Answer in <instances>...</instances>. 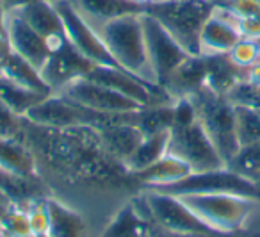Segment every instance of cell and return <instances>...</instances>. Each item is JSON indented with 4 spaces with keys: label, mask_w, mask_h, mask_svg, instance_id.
Returning a JSON list of instances; mask_svg holds the SVG:
<instances>
[{
    "label": "cell",
    "mask_w": 260,
    "mask_h": 237,
    "mask_svg": "<svg viewBox=\"0 0 260 237\" xmlns=\"http://www.w3.org/2000/svg\"><path fill=\"white\" fill-rule=\"evenodd\" d=\"M143 25H145L146 50H148L150 66H152L153 82L159 87H164L171 73L180 66V63L189 54L155 18L148 16L146 13H143Z\"/></svg>",
    "instance_id": "ba28073f"
},
{
    "label": "cell",
    "mask_w": 260,
    "mask_h": 237,
    "mask_svg": "<svg viewBox=\"0 0 260 237\" xmlns=\"http://www.w3.org/2000/svg\"><path fill=\"white\" fill-rule=\"evenodd\" d=\"M246 79H248L249 82H253L260 90V61L256 63V65H253L251 68L246 70Z\"/></svg>",
    "instance_id": "74e56055"
},
{
    "label": "cell",
    "mask_w": 260,
    "mask_h": 237,
    "mask_svg": "<svg viewBox=\"0 0 260 237\" xmlns=\"http://www.w3.org/2000/svg\"><path fill=\"white\" fill-rule=\"evenodd\" d=\"M168 143H170V132L145 136L138 144V148L132 152V155L123 162V166L132 175L150 168L168 154Z\"/></svg>",
    "instance_id": "44dd1931"
},
{
    "label": "cell",
    "mask_w": 260,
    "mask_h": 237,
    "mask_svg": "<svg viewBox=\"0 0 260 237\" xmlns=\"http://www.w3.org/2000/svg\"><path fill=\"white\" fill-rule=\"evenodd\" d=\"M4 33L8 36L13 52L27 59L38 70L43 68L47 59L50 57L52 48L40 33H36L29 23L23 22L15 13H8L6 16Z\"/></svg>",
    "instance_id": "4fadbf2b"
},
{
    "label": "cell",
    "mask_w": 260,
    "mask_h": 237,
    "mask_svg": "<svg viewBox=\"0 0 260 237\" xmlns=\"http://www.w3.org/2000/svg\"><path fill=\"white\" fill-rule=\"evenodd\" d=\"M8 203H9V200L6 198V194L0 191V205H8Z\"/></svg>",
    "instance_id": "60d3db41"
},
{
    "label": "cell",
    "mask_w": 260,
    "mask_h": 237,
    "mask_svg": "<svg viewBox=\"0 0 260 237\" xmlns=\"http://www.w3.org/2000/svg\"><path fill=\"white\" fill-rule=\"evenodd\" d=\"M50 95L38 93V91H30L27 87H22L18 84L11 82V80L0 77V102L6 104L15 114L25 118L27 112L32 107H36L41 100H45Z\"/></svg>",
    "instance_id": "484cf974"
},
{
    "label": "cell",
    "mask_w": 260,
    "mask_h": 237,
    "mask_svg": "<svg viewBox=\"0 0 260 237\" xmlns=\"http://www.w3.org/2000/svg\"><path fill=\"white\" fill-rule=\"evenodd\" d=\"M141 201V209L134 200L125 203L118 211L109 226L104 230L102 237H146L148 233V219L150 212L146 207L145 198H139Z\"/></svg>",
    "instance_id": "ac0fdd59"
},
{
    "label": "cell",
    "mask_w": 260,
    "mask_h": 237,
    "mask_svg": "<svg viewBox=\"0 0 260 237\" xmlns=\"http://www.w3.org/2000/svg\"><path fill=\"white\" fill-rule=\"evenodd\" d=\"M98 33L118 68L157 86L153 82L152 66H150L148 50H146L143 13L112 20L105 23Z\"/></svg>",
    "instance_id": "6da1fadb"
},
{
    "label": "cell",
    "mask_w": 260,
    "mask_h": 237,
    "mask_svg": "<svg viewBox=\"0 0 260 237\" xmlns=\"http://www.w3.org/2000/svg\"><path fill=\"white\" fill-rule=\"evenodd\" d=\"M189 98L194 104L198 123L210 137L216 150L219 152L224 164H228V161L239 150V141L235 136L234 104L224 95L214 93L205 86L192 93Z\"/></svg>",
    "instance_id": "277c9868"
},
{
    "label": "cell",
    "mask_w": 260,
    "mask_h": 237,
    "mask_svg": "<svg viewBox=\"0 0 260 237\" xmlns=\"http://www.w3.org/2000/svg\"><path fill=\"white\" fill-rule=\"evenodd\" d=\"M6 16H8V13H6L4 9L0 8V31H4V25H6Z\"/></svg>",
    "instance_id": "f35d334b"
},
{
    "label": "cell",
    "mask_w": 260,
    "mask_h": 237,
    "mask_svg": "<svg viewBox=\"0 0 260 237\" xmlns=\"http://www.w3.org/2000/svg\"><path fill=\"white\" fill-rule=\"evenodd\" d=\"M191 173V168L184 161H180V159L171 154H166L155 164L136 173L134 176L141 182L143 189H159V187L171 186V184L185 179Z\"/></svg>",
    "instance_id": "d6986e66"
},
{
    "label": "cell",
    "mask_w": 260,
    "mask_h": 237,
    "mask_svg": "<svg viewBox=\"0 0 260 237\" xmlns=\"http://www.w3.org/2000/svg\"><path fill=\"white\" fill-rule=\"evenodd\" d=\"M27 218H29L30 232L32 235H47L50 228V211H48V200L38 198L25 205Z\"/></svg>",
    "instance_id": "d6a6232c"
},
{
    "label": "cell",
    "mask_w": 260,
    "mask_h": 237,
    "mask_svg": "<svg viewBox=\"0 0 260 237\" xmlns=\"http://www.w3.org/2000/svg\"><path fill=\"white\" fill-rule=\"evenodd\" d=\"M94 66L96 65H93L66 41L52 50L50 57L41 68V77L52 93H61L70 84L86 79Z\"/></svg>",
    "instance_id": "8fae6325"
},
{
    "label": "cell",
    "mask_w": 260,
    "mask_h": 237,
    "mask_svg": "<svg viewBox=\"0 0 260 237\" xmlns=\"http://www.w3.org/2000/svg\"><path fill=\"white\" fill-rule=\"evenodd\" d=\"M173 104L148 105V107H143L141 111H138L136 123H138L143 136L170 132L173 127Z\"/></svg>",
    "instance_id": "4316f807"
},
{
    "label": "cell",
    "mask_w": 260,
    "mask_h": 237,
    "mask_svg": "<svg viewBox=\"0 0 260 237\" xmlns=\"http://www.w3.org/2000/svg\"><path fill=\"white\" fill-rule=\"evenodd\" d=\"M87 23L100 31L105 23L128 15H141L145 6L136 0H66Z\"/></svg>",
    "instance_id": "9a60e30c"
},
{
    "label": "cell",
    "mask_w": 260,
    "mask_h": 237,
    "mask_svg": "<svg viewBox=\"0 0 260 237\" xmlns=\"http://www.w3.org/2000/svg\"><path fill=\"white\" fill-rule=\"evenodd\" d=\"M45 2H50V4H55V2H57V0H45Z\"/></svg>",
    "instance_id": "7bdbcfd3"
},
{
    "label": "cell",
    "mask_w": 260,
    "mask_h": 237,
    "mask_svg": "<svg viewBox=\"0 0 260 237\" xmlns=\"http://www.w3.org/2000/svg\"><path fill=\"white\" fill-rule=\"evenodd\" d=\"M34 237H48V235H34Z\"/></svg>",
    "instance_id": "ee69618b"
},
{
    "label": "cell",
    "mask_w": 260,
    "mask_h": 237,
    "mask_svg": "<svg viewBox=\"0 0 260 237\" xmlns=\"http://www.w3.org/2000/svg\"><path fill=\"white\" fill-rule=\"evenodd\" d=\"M0 191L6 194L9 203L25 207L29 201L41 196V184L36 182L34 175H20V173L0 169Z\"/></svg>",
    "instance_id": "7402d4cb"
},
{
    "label": "cell",
    "mask_w": 260,
    "mask_h": 237,
    "mask_svg": "<svg viewBox=\"0 0 260 237\" xmlns=\"http://www.w3.org/2000/svg\"><path fill=\"white\" fill-rule=\"evenodd\" d=\"M214 6L209 0H157L143 13L155 18L189 55H200V34Z\"/></svg>",
    "instance_id": "7a4b0ae2"
},
{
    "label": "cell",
    "mask_w": 260,
    "mask_h": 237,
    "mask_svg": "<svg viewBox=\"0 0 260 237\" xmlns=\"http://www.w3.org/2000/svg\"><path fill=\"white\" fill-rule=\"evenodd\" d=\"M168 154L175 155L191 168L192 173L212 171L224 168V161L216 150L210 137L205 134L202 125L196 120L184 127H173L170 130Z\"/></svg>",
    "instance_id": "5b68a950"
},
{
    "label": "cell",
    "mask_w": 260,
    "mask_h": 237,
    "mask_svg": "<svg viewBox=\"0 0 260 237\" xmlns=\"http://www.w3.org/2000/svg\"><path fill=\"white\" fill-rule=\"evenodd\" d=\"M143 198L148 207L150 218L168 232L177 233V235H210L214 233L209 226H205L196 218L194 212L184 203L182 198L152 189L143 191Z\"/></svg>",
    "instance_id": "52a82bcc"
},
{
    "label": "cell",
    "mask_w": 260,
    "mask_h": 237,
    "mask_svg": "<svg viewBox=\"0 0 260 237\" xmlns=\"http://www.w3.org/2000/svg\"><path fill=\"white\" fill-rule=\"evenodd\" d=\"M48 211H50L48 237H87L86 221L75 211L54 200H48Z\"/></svg>",
    "instance_id": "cb8c5ba5"
},
{
    "label": "cell",
    "mask_w": 260,
    "mask_h": 237,
    "mask_svg": "<svg viewBox=\"0 0 260 237\" xmlns=\"http://www.w3.org/2000/svg\"><path fill=\"white\" fill-rule=\"evenodd\" d=\"M22 116L15 114L6 104L0 102V139H15L22 127Z\"/></svg>",
    "instance_id": "e575fe53"
},
{
    "label": "cell",
    "mask_w": 260,
    "mask_h": 237,
    "mask_svg": "<svg viewBox=\"0 0 260 237\" xmlns=\"http://www.w3.org/2000/svg\"><path fill=\"white\" fill-rule=\"evenodd\" d=\"M11 52H13V48H11V45H9L8 36H6L4 31H0V77H2L4 66H6V63H8Z\"/></svg>",
    "instance_id": "d590c367"
},
{
    "label": "cell",
    "mask_w": 260,
    "mask_h": 237,
    "mask_svg": "<svg viewBox=\"0 0 260 237\" xmlns=\"http://www.w3.org/2000/svg\"><path fill=\"white\" fill-rule=\"evenodd\" d=\"M226 98L234 105H242V107L260 109V90L248 79H242L228 91Z\"/></svg>",
    "instance_id": "836d02e7"
},
{
    "label": "cell",
    "mask_w": 260,
    "mask_h": 237,
    "mask_svg": "<svg viewBox=\"0 0 260 237\" xmlns=\"http://www.w3.org/2000/svg\"><path fill=\"white\" fill-rule=\"evenodd\" d=\"M178 198H182L196 218L214 233L237 232L260 207V200L232 193L189 194Z\"/></svg>",
    "instance_id": "3957f363"
},
{
    "label": "cell",
    "mask_w": 260,
    "mask_h": 237,
    "mask_svg": "<svg viewBox=\"0 0 260 237\" xmlns=\"http://www.w3.org/2000/svg\"><path fill=\"white\" fill-rule=\"evenodd\" d=\"M235 107V136L239 141V148L248 144L260 143V109Z\"/></svg>",
    "instance_id": "f1b7e54d"
},
{
    "label": "cell",
    "mask_w": 260,
    "mask_h": 237,
    "mask_svg": "<svg viewBox=\"0 0 260 237\" xmlns=\"http://www.w3.org/2000/svg\"><path fill=\"white\" fill-rule=\"evenodd\" d=\"M136 120L134 122L112 123V125L102 127V129L96 130L104 148L121 164L132 155V152L138 148V144L145 137L139 130Z\"/></svg>",
    "instance_id": "e0dca14e"
},
{
    "label": "cell",
    "mask_w": 260,
    "mask_h": 237,
    "mask_svg": "<svg viewBox=\"0 0 260 237\" xmlns=\"http://www.w3.org/2000/svg\"><path fill=\"white\" fill-rule=\"evenodd\" d=\"M155 2H157V0H155Z\"/></svg>",
    "instance_id": "bcb514c9"
},
{
    "label": "cell",
    "mask_w": 260,
    "mask_h": 237,
    "mask_svg": "<svg viewBox=\"0 0 260 237\" xmlns=\"http://www.w3.org/2000/svg\"><path fill=\"white\" fill-rule=\"evenodd\" d=\"M253 186L256 187V193H258V198H260V175L256 176L255 180H253Z\"/></svg>",
    "instance_id": "ab89813d"
},
{
    "label": "cell",
    "mask_w": 260,
    "mask_h": 237,
    "mask_svg": "<svg viewBox=\"0 0 260 237\" xmlns=\"http://www.w3.org/2000/svg\"><path fill=\"white\" fill-rule=\"evenodd\" d=\"M59 95L82 107L96 112H105V114H128V112H138L139 109H143L138 102L130 100L87 77L70 84Z\"/></svg>",
    "instance_id": "30bf717a"
},
{
    "label": "cell",
    "mask_w": 260,
    "mask_h": 237,
    "mask_svg": "<svg viewBox=\"0 0 260 237\" xmlns=\"http://www.w3.org/2000/svg\"><path fill=\"white\" fill-rule=\"evenodd\" d=\"M2 77L11 82L18 84L22 87H27L30 91H38L43 95H52V90L45 84L43 77H41V70H38L34 65H30L27 59L18 55L16 52H11L8 63L4 66Z\"/></svg>",
    "instance_id": "603a6c76"
},
{
    "label": "cell",
    "mask_w": 260,
    "mask_h": 237,
    "mask_svg": "<svg viewBox=\"0 0 260 237\" xmlns=\"http://www.w3.org/2000/svg\"><path fill=\"white\" fill-rule=\"evenodd\" d=\"M217 6L230 13L242 36L260 40V0H221Z\"/></svg>",
    "instance_id": "d4e9b609"
},
{
    "label": "cell",
    "mask_w": 260,
    "mask_h": 237,
    "mask_svg": "<svg viewBox=\"0 0 260 237\" xmlns=\"http://www.w3.org/2000/svg\"><path fill=\"white\" fill-rule=\"evenodd\" d=\"M242 38L244 36L230 13L216 4L200 34V55H226Z\"/></svg>",
    "instance_id": "7c38bea8"
},
{
    "label": "cell",
    "mask_w": 260,
    "mask_h": 237,
    "mask_svg": "<svg viewBox=\"0 0 260 237\" xmlns=\"http://www.w3.org/2000/svg\"><path fill=\"white\" fill-rule=\"evenodd\" d=\"M205 57V55H203ZM207 63V79L205 87H209L214 93H219L226 97L228 91L246 77V72L234 65L228 55H210L205 57Z\"/></svg>",
    "instance_id": "ffe728a7"
},
{
    "label": "cell",
    "mask_w": 260,
    "mask_h": 237,
    "mask_svg": "<svg viewBox=\"0 0 260 237\" xmlns=\"http://www.w3.org/2000/svg\"><path fill=\"white\" fill-rule=\"evenodd\" d=\"M29 2H32V0H0V8L4 9L6 13H15L25 4H29Z\"/></svg>",
    "instance_id": "8d00e7d4"
},
{
    "label": "cell",
    "mask_w": 260,
    "mask_h": 237,
    "mask_svg": "<svg viewBox=\"0 0 260 237\" xmlns=\"http://www.w3.org/2000/svg\"><path fill=\"white\" fill-rule=\"evenodd\" d=\"M0 169L20 175H34V162L29 152L15 139H0Z\"/></svg>",
    "instance_id": "83f0119b"
},
{
    "label": "cell",
    "mask_w": 260,
    "mask_h": 237,
    "mask_svg": "<svg viewBox=\"0 0 260 237\" xmlns=\"http://www.w3.org/2000/svg\"><path fill=\"white\" fill-rule=\"evenodd\" d=\"M55 8H57L59 15H61L66 40H68V43L77 52H80L84 57L89 59L96 66H112V68H118L114 59L109 54L100 33L91 23H87L66 0H57Z\"/></svg>",
    "instance_id": "9c48e42d"
},
{
    "label": "cell",
    "mask_w": 260,
    "mask_h": 237,
    "mask_svg": "<svg viewBox=\"0 0 260 237\" xmlns=\"http://www.w3.org/2000/svg\"><path fill=\"white\" fill-rule=\"evenodd\" d=\"M207 79V63L203 55H187L180 63L177 70L171 73L168 82L164 84V90L170 93L173 100L184 97H191L198 90L205 86Z\"/></svg>",
    "instance_id": "2e32d148"
},
{
    "label": "cell",
    "mask_w": 260,
    "mask_h": 237,
    "mask_svg": "<svg viewBox=\"0 0 260 237\" xmlns=\"http://www.w3.org/2000/svg\"><path fill=\"white\" fill-rule=\"evenodd\" d=\"M0 232L4 237H34L30 232L25 207L9 203L0 218Z\"/></svg>",
    "instance_id": "4dcf8cb0"
},
{
    "label": "cell",
    "mask_w": 260,
    "mask_h": 237,
    "mask_svg": "<svg viewBox=\"0 0 260 237\" xmlns=\"http://www.w3.org/2000/svg\"><path fill=\"white\" fill-rule=\"evenodd\" d=\"M209 2H212V4H219L221 0H209Z\"/></svg>",
    "instance_id": "b9f144b4"
},
{
    "label": "cell",
    "mask_w": 260,
    "mask_h": 237,
    "mask_svg": "<svg viewBox=\"0 0 260 237\" xmlns=\"http://www.w3.org/2000/svg\"><path fill=\"white\" fill-rule=\"evenodd\" d=\"M15 15H18L36 33H40L48 41L52 50L68 41L64 34V25H62L61 15H59L55 4L45 2V0H32V2L23 6V8H20L18 11H15Z\"/></svg>",
    "instance_id": "5bb4252c"
},
{
    "label": "cell",
    "mask_w": 260,
    "mask_h": 237,
    "mask_svg": "<svg viewBox=\"0 0 260 237\" xmlns=\"http://www.w3.org/2000/svg\"><path fill=\"white\" fill-rule=\"evenodd\" d=\"M0 237H4V235H2V232H0Z\"/></svg>",
    "instance_id": "f6af8a7d"
},
{
    "label": "cell",
    "mask_w": 260,
    "mask_h": 237,
    "mask_svg": "<svg viewBox=\"0 0 260 237\" xmlns=\"http://www.w3.org/2000/svg\"><path fill=\"white\" fill-rule=\"evenodd\" d=\"M159 193L173 194V196H189V194H216V193H232L241 196L255 198L260 200L256 187L248 179L237 175L235 171L228 169L226 166L212 171L191 173L185 179L171 184L166 187H159Z\"/></svg>",
    "instance_id": "8992f818"
},
{
    "label": "cell",
    "mask_w": 260,
    "mask_h": 237,
    "mask_svg": "<svg viewBox=\"0 0 260 237\" xmlns=\"http://www.w3.org/2000/svg\"><path fill=\"white\" fill-rule=\"evenodd\" d=\"M226 168L253 182L260 175V143L241 146L237 154L228 161Z\"/></svg>",
    "instance_id": "f546056e"
},
{
    "label": "cell",
    "mask_w": 260,
    "mask_h": 237,
    "mask_svg": "<svg viewBox=\"0 0 260 237\" xmlns=\"http://www.w3.org/2000/svg\"><path fill=\"white\" fill-rule=\"evenodd\" d=\"M226 55L237 68L246 72V70L251 68L253 65H256L260 61V40L242 38Z\"/></svg>",
    "instance_id": "1f68e13d"
}]
</instances>
